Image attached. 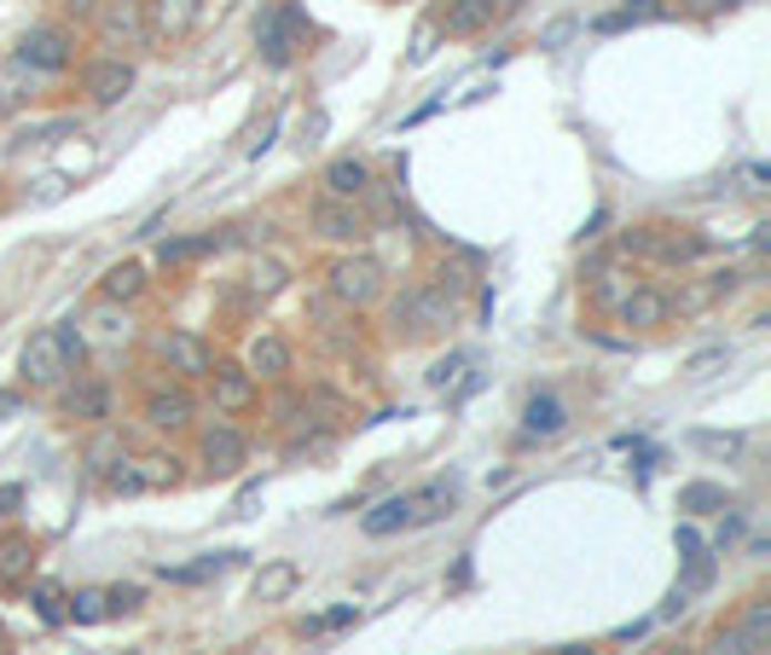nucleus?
<instances>
[{
    "label": "nucleus",
    "mask_w": 771,
    "mask_h": 655,
    "mask_svg": "<svg viewBox=\"0 0 771 655\" xmlns=\"http://www.w3.org/2000/svg\"><path fill=\"white\" fill-rule=\"evenodd\" d=\"M621 325H632V331H661L667 319H673V296H667L661 285H632V296L621 301V314H615Z\"/></svg>",
    "instance_id": "dca6fc26"
},
{
    "label": "nucleus",
    "mask_w": 771,
    "mask_h": 655,
    "mask_svg": "<svg viewBox=\"0 0 771 655\" xmlns=\"http://www.w3.org/2000/svg\"><path fill=\"white\" fill-rule=\"evenodd\" d=\"M203 383H210V395H215V412H221V418L250 412L255 400H262V383H255V377H250L244 366H221V360H215V371L203 377Z\"/></svg>",
    "instance_id": "ddd939ff"
},
{
    "label": "nucleus",
    "mask_w": 771,
    "mask_h": 655,
    "mask_svg": "<svg viewBox=\"0 0 771 655\" xmlns=\"http://www.w3.org/2000/svg\"><path fill=\"white\" fill-rule=\"evenodd\" d=\"M453 319H458V308L435 290L429 279H418V285H406L400 296H395V325L406 337H442V331H453Z\"/></svg>",
    "instance_id": "20e7f679"
},
{
    "label": "nucleus",
    "mask_w": 771,
    "mask_h": 655,
    "mask_svg": "<svg viewBox=\"0 0 771 655\" xmlns=\"http://www.w3.org/2000/svg\"><path fill=\"white\" fill-rule=\"evenodd\" d=\"M354 621V603H337V610H325V615H307L296 633L302 638H319V633H337V626H348Z\"/></svg>",
    "instance_id": "72a5a7b5"
},
{
    "label": "nucleus",
    "mask_w": 771,
    "mask_h": 655,
    "mask_svg": "<svg viewBox=\"0 0 771 655\" xmlns=\"http://www.w3.org/2000/svg\"><path fill=\"white\" fill-rule=\"evenodd\" d=\"M197 459L210 475H239L250 464V436L239 430L233 418H215V423H203L197 430Z\"/></svg>",
    "instance_id": "1a4fd4ad"
},
{
    "label": "nucleus",
    "mask_w": 771,
    "mask_h": 655,
    "mask_svg": "<svg viewBox=\"0 0 771 655\" xmlns=\"http://www.w3.org/2000/svg\"><path fill=\"white\" fill-rule=\"evenodd\" d=\"M82 93L93 99V105H116V99L134 93V64H128L122 53H99L82 64Z\"/></svg>",
    "instance_id": "f8f14e48"
},
{
    "label": "nucleus",
    "mask_w": 771,
    "mask_h": 655,
    "mask_svg": "<svg viewBox=\"0 0 771 655\" xmlns=\"http://www.w3.org/2000/svg\"><path fill=\"white\" fill-rule=\"evenodd\" d=\"M151 355H158V360L174 371V383H197V377H210L215 360H221L210 337L180 331V325H174V331H158V337H151Z\"/></svg>",
    "instance_id": "39448f33"
},
{
    "label": "nucleus",
    "mask_w": 771,
    "mask_h": 655,
    "mask_svg": "<svg viewBox=\"0 0 771 655\" xmlns=\"http://www.w3.org/2000/svg\"><path fill=\"white\" fill-rule=\"evenodd\" d=\"M93 30L105 47H151L145 41V7L140 0H105V12L93 18Z\"/></svg>",
    "instance_id": "4468645a"
},
{
    "label": "nucleus",
    "mask_w": 771,
    "mask_h": 655,
    "mask_svg": "<svg viewBox=\"0 0 771 655\" xmlns=\"http://www.w3.org/2000/svg\"><path fill=\"white\" fill-rule=\"evenodd\" d=\"M233 557H239V551H210V557H197V563H186V569H163V581H169V586H203V581H221V574L233 569Z\"/></svg>",
    "instance_id": "393cba45"
},
{
    "label": "nucleus",
    "mask_w": 771,
    "mask_h": 655,
    "mask_svg": "<svg viewBox=\"0 0 771 655\" xmlns=\"http://www.w3.org/2000/svg\"><path fill=\"white\" fill-rule=\"evenodd\" d=\"M731 7H742V0H697V12H731Z\"/></svg>",
    "instance_id": "37998d69"
},
{
    "label": "nucleus",
    "mask_w": 771,
    "mask_h": 655,
    "mask_svg": "<svg viewBox=\"0 0 771 655\" xmlns=\"http://www.w3.org/2000/svg\"><path fill=\"white\" fill-rule=\"evenodd\" d=\"M53 395H59V418L64 423H88V430H105V423H111V383H105V377L70 371Z\"/></svg>",
    "instance_id": "423d86ee"
},
{
    "label": "nucleus",
    "mask_w": 771,
    "mask_h": 655,
    "mask_svg": "<svg viewBox=\"0 0 771 655\" xmlns=\"http://www.w3.org/2000/svg\"><path fill=\"white\" fill-rule=\"evenodd\" d=\"M731 355H726V348H708V355H697V360H690V371H713V366H726Z\"/></svg>",
    "instance_id": "79ce46f5"
},
{
    "label": "nucleus",
    "mask_w": 771,
    "mask_h": 655,
    "mask_svg": "<svg viewBox=\"0 0 771 655\" xmlns=\"http://www.w3.org/2000/svg\"><path fill=\"white\" fill-rule=\"evenodd\" d=\"M140 418L158 436H180V430H192V418H197V395L186 383H151L140 400Z\"/></svg>",
    "instance_id": "9d476101"
},
{
    "label": "nucleus",
    "mask_w": 771,
    "mask_h": 655,
    "mask_svg": "<svg viewBox=\"0 0 771 655\" xmlns=\"http://www.w3.org/2000/svg\"><path fill=\"white\" fill-rule=\"evenodd\" d=\"M105 597H111V615H134L140 603H145V592H140V586H111Z\"/></svg>",
    "instance_id": "c9c22d12"
},
{
    "label": "nucleus",
    "mask_w": 771,
    "mask_h": 655,
    "mask_svg": "<svg viewBox=\"0 0 771 655\" xmlns=\"http://www.w3.org/2000/svg\"><path fill=\"white\" fill-rule=\"evenodd\" d=\"M708 452H742V436H697Z\"/></svg>",
    "instance_id": "ea45409f"
},
{
    "label": "nucleus",
    "mask_w": 771,
    "mask_h": 655,
    "mask_svg": "<svg viewBox=\"0 0 771 655\" xmlns=\"http://www.w3.org/2000/svg\"><path fill=\"white\" fill-rule=\"evenodd\" d=\"M99 12H105V0H59V18L70 23V30H82V23H93Z\"/></svg>",
    "instance_id": "f704fd0d"
},
{
    "label": "nucleus",
    "mask_w": 771,
    "mask_h": 655,
    "mask_svg": "<svg viewBox=\"0 0 771 655\" xmlns=\"http://www.w3.org/2000/svg\"><path fill=\"white\" fill-rule=\"evenodd\" d=\"M18 505H23V488H18V482H7V488H0V516H12Z\"/></svg>",
    "instance_id": "a19ab883"
},
{
    "label": "nucleus",
    "mask_w": 771,
    "mask_h": 655,
    "mask_svg": "<svg viewBox=\"0 0 771 655\" xmlns=\"http://www.w3.org/2000/svg\"><path fill=\"white\" fill-rule=\"evenodd\" d=\"M291 366H296V355H291V342L278 337V331H262L250 342V360H244V371L255 377V383H285L291 377Z\"/></svg>",
    "instance_id": "f3484780"
},
{
    "label": "nucleus",
    "mask_w": 771,
    "mask_h": 655,
    "mask_svg": "<svg viewBox=\"0 0 771 655\" xmlns=\"http://www.w3.org/2000/svg\"><path fill=\"white\" fill-rule=\"evenodd\" d=\"M494 18H499V0H447L442 18H435V30L465 41V35H481Z\"/></svg>",
    "instance_id": "a211bd4d"
},
{
    "label": "nucleus",
    "mask_w": 771,
    "mask_h": 655,
    "mask_svg": "<svg viewBox=\"0 0 771 655\" xmlns=\"http://www.w3.org/2000/svg\"><path fill=\"white\" fill-rule=\"evenodd\" d=\"M679 511H684V516L726 511V488H713V482H690V488H679Z\"/></svg>",
    "instance_id": "c756f323"
},
{
    "label": "nucleus",
    "mask_w": 771,
    "mask_h": 655,
    "mask_svg": "<svg viewBox=\"0 0 771 655\" xmlns=\"http://www.w3.org/2000/svg\"><path fill=\"white\" fill-rule=\"evenodd\" d=\"M307 221H314V233L331 238V244H359V238H366V215H359L348 197H319Z\"/></svg>",
    "instance_id": "2eb2a0df"
},
{
    "label": "nucleus",
    "mask_w": 771,
    "mask_h": 655,
    "mask_svg": "<svg viewBox=\"0 0 771 655\" xmlns=\"http://www.w3.org/2000/svg\"><path fill=\"white\" fill-rule=\"evenodd\" d=\"M18 371H23V383H30V389H47V395H53L64 377L75 371L70 348H64V337H59V325H47V331H35L30 342H23Z\"/></svg>",
    "instance_id": "0eeeda50"
},
{
    "label": "nucleus",
    "mask_w": 771,
    "mask_h": 655,
    "mask_svg": "<svg viewBox=\"0 0 771 655\" xmlns=\"http://www.w3.org/2000/svg\"><path fill=\"white\" fill-rule=\"evenodd\" d=\"M226 238H215V233H203V238H169L158 256H163V267H180V262H197V256H210V249H221Z\"/></svg>",
    "instance_id": "7c9ffc66"
},
{
    "label": "nucleus",
    "mask_w": 771,
    "mask_h": 655,
    "mask_svg": "<svg viewBox=\"0 0 771 655\" xmlns=\"http://www.w3.org/2000/svg\"><path fill=\"white\" fill-rule=\"evenodd\" d=\"M18 407V395H0V412H12Z\"/></svg>",
    "instance_id": "a18cd8bd"
},
{
    "label": "nucleus",
    "mask_w": 771,
    "mask_h": 655,
    "mask_svg": "<svg viewBox=\"0 0 771 655\" xmlns=\"http://www.w3.org/2000/svg\"><path fill=\"white\" fill-rule=\"evenodd\" d=\"M278 285H285V267H255V273H250V290H255V296H273Z\"/></svg>",
    "instance_id": "e433bc0d"
},
{
    "label": "nucleus",
    "mask_w": 771,
    "mask_h": 655,
    "mask_svg": "<svg viewBox=\"0 0 771 655\" xmlns=\"http://www.w3.org/2000/svg\"><path fill=\"white\" fill-rule=\"evenodd\" d=\"M35 88H41L35 70H23L18 59H0V116L30 111V105H35Z\"/></svg>",
    "instance_id": "aec40b11"
},
{
    "label": "nucleus",
    "mask_w": 771,
    "mask_h": 655,
    "mask_svg": "<svg viewBox=\"0 0 771 655\" xmlns=\"http://www.w3.org/2000/svg\"><path fill=\"white\" fill-rule=\"evenodd\" d=\"M75 30L64 18H47V23H30V30L18 35V47H12V59L23 64V70H35L41 82L47 75H64V70H75Z\"/></svg>",
    "instance_id": "f257e3e1"
},
{
    "label": "nucleus",
    "mask_w": 771,
    "mask_h": 655,
    "mask_svg": "<svg viewBox=\"0 0 771 655\" xmlns=\"http://www.w3.org/2000/svg\"><path fill=\"white\" fill-rule=\"evenodd\" d=\"M302 586V563H291V557H278V563H267L262 574H255V586H250V597L255 603H285L291 592Z\"/></svg>",
    "instance_id": "5701e85b"
},
{
    "label": "nucleus",
    "mask_w": 771,
    "mask_h": 655,
    "mask_svg": "<svg viewBox=\"0 0 771 655\" xmlns=\"http://www.w3.org/2000/svg\"><path fill=\"white\" fill-rule=\"evenodd\" d=\"M621 249L627 256H645V262H661V267H684V262L708 256V238L697 226H679V233L673 226H627Z\"/></svg>",
    "instance_id": "7ed1b4c3"
},
{
    "label": "nucleus",
    "mask_w": 771,
    "mask_h": 655,
    "mask_svg": "<svg viewBox=\"0 0 771 655\" xmlns=\"http://www.w3.org/2000/svg\"><path fill=\"white\" fill-rule=\"evenodd\" d=\"M632 285H638L632 273H621V267H603L598 279H592V308H598V314H621V301L632 296Z\"/></svg>",
    "instance_id": "cd10ccee"
},
{
    "label": "nucleus",
    "mask_w": 771,
    "mask_h": 655,
    "mask_svg": "<svg viewBox=\"0 0 771 655\" xmlns=\"http://www.w3.org/2000/svg\"><path fill=\"white\" fill-rule=\"evenodd\" d=\"M697 551H708L702 534H697V528H679V563H684V557H697Z\"/></svg>",
    "instance_id": "58836bf2"
},
{
    "label": "nucleus",
    "mask_w": 771,
    "mask_h": 655,
    "mask_svg": "<svg viewBox=\"0 0 771 655\" xmlns=\"http://www.w3.org/2000/svg\"><path fill=\"white\" fill-rule=\"evenodd\" d=\"M105 615H111V597H105V592H93V586H88V592H75V597H70V610H64V621H75V626H93V621H105Z\"/></svg>",
    "instance_id": "2f4dec72"
},
{
    "label": "nucleus",
    "mask_w": 771,
    "mask_h": 655,
    "mask_svg": "<svg viewBox=\"0 0 771 655\" xmlns=\"http://www.w3.org/2000/svg\"><path fill=\"white\" fill-rule=\"evenodd\" d=\"M359 528H366L372 540L406 534V528H413V499H406V493H389V499H383V505H372L366 516H359Z\"/></svg>",
    "instance_id": "4be33fe9"
},
{
    "label": "nucleus",
    "mask_w": 771,
    "mask_h": 655,
    "mask_svg": "<svg viewBox=\"0 0 771 655\" xmlns=\"http://www.w3.org/2000/svg\"><path fill=\"white\" fill-rule=\"evenodd\" d=\"M325 290L343 301V308H372L383 296V267L372 256H337L325 267Z\"/></svg>",
    "instance_id": "6e6552de"
},
{
    "label": "nucleus",
    "mask_w": 771,
    "mask_h": 655,
    "mask_svg": "<svg viewBox=\"0 0 771 655\" xmlns=\"http://www.w3.org/2000/svg\"><path fill=\"white\" fill-rule=\"evenodd\" d=\"M151 290V279H145V267H134V262H122V267H111L105 279H99V296L105 301H140Z\"/></svg>",
    "instance_id": "a878e982"
},
{
    "label": "nucleus",
    "mask_w": 771,
    "mask_h": 655,
    "mask_svg": "<svg viewBox=\"0 0 771 655\" xmlns=\"http://www.w3.org/2000/svg\"><path fill=\"white\" fill-rule=\"evenodd\" d=\"M737 633L749 638L754 649H765V644H771V597H765V592H754L749 603H742V621H737Z\"/></svg>",
    "instance_id": "c85d7f7f"
},
{
    "label": "nucleus",
    "mask_w": 771,
    "mask_h": 655,
    "mask_svg": "<svg viewBox=\"0 0 771 655\" xmlns=\"http://www.w3.org/2000/svg\"><path fill=\"white\" fill-rule=\"evenodd\" d=\"M140 7H145V41H186L210 12V0H140Z\"/></svg>",
    "instance_id": "9b49d317"
},
{
    "label": "nucleus",
    "mask_w": 771,
    "mask_h": 655,
    "mask_svg": "<svg viewBox=\"0 0 771 655\" xmlns=\"http://www.w3.org/2000/svg\"><path fill=\"white\" fill-rule=\"evenodd\" d=\"M702 655H760V649L742 638V633H737V621H731V626H713L708 644H702Z\"/></svg>",
    "instance_id": "473e14b6"
},
{
    "label": "nucleus",
    "mask_w": 771,
    "mask_h": 655,
    "mask_svg": "<svg viewBox=\"0 0 771 655\" xmlns=\"http://www.w3.org/2000/svg\"><path fill=\"white\" fill-rule=\"evenodd\" d=\"M307 35H314V23L302 18L296 0H267V12L255 18V41H262V64L267 70L296 64V53L307 47Z\"/></svg>",
    "instance_id": "f03ea898"
},
{
    "label": "nucleus",
    "mask_w": 771,
    "mask_h": 655,
    "mask_svg": "<svg viewBox=\"0 0 771 655\" xmlns=\"http://www.w3.org/2000/svg\"><path fill=\"white\" fill-rule=\"evenodd\" d=\"M377 181H372V163H359V157H337V163H325V197H366Z\"/></svg>",
    "instance_id": "412c9836"
},
{
    "label": "nucleus",
    "mask_w": 771,
    "mask_h": 655,
    "mask_svg": "<svg viewBox=\"0 0 771 655\" xmlns=\"http://www.w3.org/2000/svg\"><path fill=\"white\" fill-rule=\"evenodd\" d=\"M30 569H35V540H0V586H18V581H30Z\"/></svg>",
    "instance_id": "bb28decb"
},
{
    "label": "nucleus",
    "mask_w": 771,
    "mask_h": 655,
    "mask_svg": "<svg viewBox=\"0 0 771 655\" xmlns=\"http://www.w3.org/2000/svg\"><path fill=\"white\" fill-rule=\"evenodd\" d=\"M523 430L539 436V441L562 436V430H569V400L551 395V389H534V395H528V407H523Z\"/></svg>",
    "instance_id": "6ab92c4d"
},
{
    "label": "nucleus",
    "mask_w": 771,
    "mask_h": 655,
    "mask_svg": "<svg viewBox=\"0 0 771 655\" xmlns=\"http://www.w3.org/2000/svg\"><path fill=\"white\" fill-rule=\"evenodd\" d=\"M458 366H465V360H458V355H447V360H435V366H429V383H453V377H458Z\"/></svg>",
    "instance_id": "4c0bfd02"
},
{
    "label": "nucleus",
    "mask_w": 771,
    "mask_h": 655,
    "mask_svg": "<svg viewBox=\"0 0 771 655\" xmlns=\"http://www.w3.org/2000/svg\"><path fill=\"white\" fill-rule=\"evenodd\" d=\"M557 655H598V649H592V644H562Z\"/></svg>",
    "instance_id": "c03bdc74"
},
{
    "label": "nucleus",
    "mask_w": 771,
    "mask_h": 655,
    "mask_svg": "<svg viewBox=\"0 0 771 655\" xmlns=\"http://www.w3.org/2000/svg\"><path fill=\"white\" fill-rule=\"evenodd\" d=\"M656 18H667L661 0H627V7L592 18V30H598V35H621V30H638V23H656Z\"/></svg>",
    "instance_id": "b1692460"
}]
</instances>
